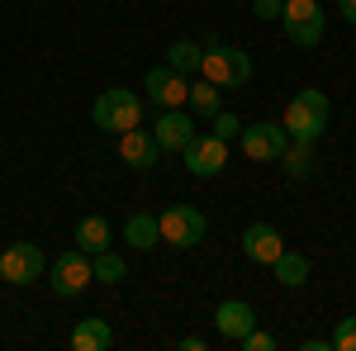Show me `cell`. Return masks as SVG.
<instances>
[{
    "label": "cell",
    "mask_w": 356,
    "mask_h": 351,
    "mask_svg": "<svg viewBox=\"0 0 356 351\" xmlns=\"http://www.w3.org/2000/svg\"><path fill=\"white\" fill-rule=\"evenodd\" d=\"M280 252H285V238L275 233L271 223H252V228L243 233V256H247V261H257V266H271Z\"/></svg>",
    "instance_id": "14"
},
{
    "label": "cell",
    "mask_w": 356,
    "mask_h": 351,
    "mask_svg": "<svg viewBox=\"0 0 356 351\" xmlns=\"http://www.w3.org/2000/svg\"><path fill=\"white\" fill-rule=\"evenodd\" d=\"M186 109L200 114V119H214V114L223 109V90L214 81H204V76H200V81L191 85V95H186Z\"/></svg>",
    "instance_id": "18"
},
{
    "label": "cell",
    "mask_w": 356,
    "mask_h": 351,
    "mask_svg": "<svg viewBox=\"0 0 356 351\" xmlns=\"http://www.w3.org/2000/svg\"><path fill=\"white\" fill-rule=\"evenodd\" d=\"M214 327H219L223 342H243L247 332L257 327V313H252L247 299H223L219 309H214Z\"/></svg>",
    "instance_id": "12"
},
{
    "label": "cell",
    "mask_w": 356,
    "mask_h": 351,
    "mask_svg": "<svg viewBox=\"0 0 356 351\" xmlns=\"http://www.w3.org/2000/svg\"><path fill=\"white\" fill-rule=\"evenodd\" d=\"M200 57H204V48H200V43L176 38V43L166 48V67H171V72H181V76H195V72H200Z\"/></svg>",
    "instance_id": "21"
},
{
    "label": "cell",
    "mask_w": 356,
    "mask_h": 351,
    "mask_svg": "<svg viewBox=\"0 0 356 351\" xmlns=\"http://www.w3.org/2000/svg\"><path fill=\"white\" fill-rule=\"evenodd\" d=\"M95 280V270H90V256H86L81 247H72V252H62L53 266H48V285H53L57 299H76Z\"/></svg>",
    "instance_id": "6"
},
{
    "label": "cell",
    "mask_w": 356,
    "mask_h": 351,
    "mask_svg": "<svg viewBox=\"0 0 356 351\" xmlns=\"http://www.w3.org/2000/svg\"><path fill=\"white\" fill-rule=\"evenodd\" d=\"M181 351H204V337H181Z\"/></svg>",
    "instance_id": "29"
},
{
    "label": "cell",
    "mask_w": 356,
    "mask_h": 351,
    "mask_svg": "<svg viewBox=\"0 0 356 351\" xmlns=\"http://www.w3.org/2000/svg\"><path fill=\"white\" fill-rule=\"evenodd\" d=\"M124 243L138 247V252H152V247L162 243V228H157V218L152 214H134L124 223Z\"/></svg>",
    "instance_id": "20"
},
{
    "label": "cell",
    "mask_w": 356,
    "mask_h": 351,
    "mask_svg": "<svg viewBox=\"0 0 356 351\" xmlns=\"http://www.w3.org/2000/svg\"><path fill=\"white\" fill-rule=\"evenodd\" d=\"M209 124H214V129H209V133H214V138H223V142H233V138L243 133V119H238V114H233V109H219V114H214V119H209Z\"/></svg>",
    "instance_id": "23"
},
{
    "label": "cell",
    "mask_w": 356,
    "mask_h": 351,
    "mask_svg": "<svg viewBox=\"0 0 356 351\" xmlns=\"http://www.w3.org/2000/svg\"><path fill=\"white\" fill-rule=\"evenodd\" d=\"M280 10H285V0H252V15L257 19H280Z\"/></svg>",
    "instance_id": "26"
},
{
    "label": "cell",
    "mask_w": 356,
    "mask_h": 351,
    "mask_svg": "<svg viewBox=\"0 0 356 351\" xmlns=\"http://www.w3.org/2000/svg\"><path fill=\"white\" fill-rule=\"evenodd\" d=\"M72 347L76 351H110L114 347L110 318H81V323L72 327Z\"/></svg>",
    "instance_id": "15"
},
{
    "label": "cell",
    "mask_w": 356,
    "mask_h": 351,
    "mask_svg": "<svg viewBox=\"0 0 356 351\" xmlns=\"http://www.w3.org/2000/svg\"><path fill=\"white\" fill-rule=\"evenodd\" d=\"M152 138H157L162 152H181V147L195 138V114L186 105H181V109H162L157 124H152Z\"/></svg>",
    "instance_id": "11"
},
{
    "label": "cell",
    "mask_w": 356,
    "mask_h": 351,
    "mask_svg": "<svg viewBox=\"0 0 356 351\" xmlns=\"http://www.w3.org/2000/svg\"><path fill=\"white\" fill-rule=\"evenodd\" d=\"M200 76L214 81L219 90L247 85L252 81V57H247L243 48H223V43H214V48H204V57H200Z\"/></svg>",
    "instance_id": "3"
},
{
    "label": "cell",
    "mask_w": 356,
    "mask_h": 351,
    "mask_svg": "<svg viewBox=\"0 0 356 351\" xmlns=\"http://www.w3.org/2000/svg\"><path fill=\"white\" fill-rule=\"evenodd\" d=\"M328 95L323 90H300L290 105H285V133H290V142H318V138L328 133Z\"/></svg>",
    "instance_id": "1"
},
{
    "label": "cell",
    "mask_w": 356,
    "mask_h": 351,
    "mask_svg": "<svg viewBox=\"0 0 356 351\" xmlns=\"http://www.w3.org/2000/svg\"><path fill=\"white\" fill-rule=\"evenodd\" d=\"M90 270H95V280H105V285H119V280L129 275V266H124V256H119L114 247H105V252H95V256H90Z\"/></svg>",
    "instance_id": "22"
},
{
    "label": "cell",
    "mask_w": 356,
    "mask_h": 351,
    "mask_svg": "<svg viewBox=\"0 0 356 351\" xmlns=\"http://www.w3.org/2000/svg\"><path fill=\"white\" fill-rule=\"evenodd\" d=\"M48 270V256L38 243H10L0 252V280L5 285H33Z\"/></svg>",
    "instance_id": "7"
},
{
    "label": "cell",
    "mask_w": 356,
    "mask_h": 351,
    "mask_svg": "<svg viewBox=\"0 0 356 351\" xmlns=\"http://www.w3.org/2000/svg\"><path fill=\"white\" fill-rule=\"evenodd\" d=\"M143 90H147V100L157 109H181L186 105V95H191V76H181V72H171V67H147V76H143Z\"/></svg>",
    "instance_id": "10"
},
{
    "label": "cell",
    "mask_w": 356,
    "mask_h": 351,
    "mask_svg": "<svg viewBox=\"0 0 356 351\" xmlns=\"http://www.w3.org/2000/svg\"><path fill=\"white\" fill-rule=\"evenodd\" d=\"M243 152L252 162H280V152L290 147V133H285V124H271V119H261V124H243Z\"/></svg>",
    "instance_id": "8"
},
{
    "label": "cell",
    "mask_w": 356,
    "mask_h": 351,
    "mask_svg": "<svg viewBox=\"0 0 356 351\" xmlns=\"http://www.w3.org/2000/svg\"><path fill=\"white\" fill-rule=\"evenodd\" d=\"M337 10H342V19H347V24H356V0H337Z\"/></svg>",
    "instance_id": "27"
},
{
    "label": "cell",
    "mask_w": 356,
    "mask_h": 351,
    "mask_svg": "<svg viewBox=\"0 0 356 351\" xmlns=\"http://www.w3.org/2000/svg\"><path fill=\"white\" fill-rule=\"evenodd\" d=\"M157 228H162V243L176 247V252L200 247L204 233H209V223H204V214H200L195 204H166L162 214H157Z\"/></svg>",
    "instance_id": "4"
},
{
    "label": "cell",
    "mask_w": 356,
    "mask_h": 351,
    "mask_svg": "<svg viewBox=\"0 0 356 351\" xmlns=\"http://www.w3.org/2000/svg\"><path fill=\"white\" fill-rule=\"evenodd\" d=\"M271 270H275V280H280L285 290H300L304 280H309V256H304V252H290V247H285V252H280V256L271 261Z\"/></svg>",
    "instance_id": "17"
},
{
    "label": "cell",
    "mask_w": 356,
    "mask_h": 351,
    "mask_svg": "<svg viewBox=\"0 0 356 351\" xmlns=\"http://www.w3.org/2000/svg\"><path fill=\"white\" fill-rule=\"evenodd\" d=\"M238 347H247V351H275V337H271V332H261V327H252Z\"/></svg>",
    "instance_id": "25"
},
{
    "label": "cell",
    "mask_w": 356,
    "mask_h": 351,
    "mask_svg": "<svg viewBox=\"0 0 356 351\" xmlns=\"http://www.w3.org/2000/svg\"><path fill=\"white\" fill-rule=\"evenodd\" d=\"M280 166H285V176H290V181H309V176H314V166H318L314 142H290V147L280 152Z\"/></svg>",
    "instance_id": "19"
},
{
    "label": "cell",
    "mask_w": 356,
    "mask_h": 351,
    "mask_svg": "<svg viewBox=\"0 0 356 351\" xmlns=\"http://www.w3.org/2000/svg\"><path fill=\"white\" fill-rule=\"evenodd\" d=\"M304 351H332V342H328V337H309V342H304Z\"/></svg>",
    "instance_id": "28"
},
{
    "label": "cell",
    "mask_w": 356,
    "mask_h": 351,
    "mask_svg": "<svg viewBox=\"0 0 356 351\" xmlns=\"http://www.w3.org/2000/svg\"><path fill=\"white\" fill-rule=\"evenodd\" d=\"M119 157L129 166H138V171H147V166L162 162V147H157V138H152V129H129V133H119Z\"/></svg>",
    "instance_id": "13"
},
{
    "label": "cell",
    "mask_w": 356,
    "mask_h": 351,
    "mask_svg": "<svg viewBox=\"0 0 356 351\" xmlns=\"http://www.w3.org/2000/svg\"><path fill=\"white\" fill-rule=\"evenodd\" d=\"M76 247H81L86 256H95V252L114 247V228H110L100 214H86L81 223H76Z\"/></svg>",
    "instance_id": "16"
},
{
    "label": "cell",
    "mask_w": 356,
    "mask_h": 351,
    "mask_svg": "<svg viewBox=\"0 0 356 351\" xmlns=\"http://www.w3.org/2000/svg\"><path fill=\"white\" fill-rule=\"evenodd\" d=\"M90 119H95V129H105V133H129V129L143 124V95H138V90H124V85L100 90L95 105H90Z\"/></svg>",
    "instance_id": "2"
},
{
    "label": "cell",
    "mask_w": 356,
    "mask_h": 351,
    "mask_svg": "<svg viewBox=\"0 0 356 351\" xmlns=\"http://www.w3.org/2000/svg\"><path fill=\"white\" fill-rule=\"evenodd\" d=\"M323 5L318 0H285V10H280V24H285V38L295 43V48H314L318 38H323Z\"/></svg>",
    "instance_id": "5"
},
{
    "label": "cell",
    "mask_w": 356,
    "mask_h": 351,
    "mask_svg": "<svg viewBox=\"0 0 356 351\" xmlns=\"http://www.w3.org/2000/svg\"><path fill=\"white\" fill-rule=\"evenodd\" d=\"M181 157H186V166H191V176H200V181H209V176H219L223 166H228V142L214 133H195L186 147H181Z\"/></svg>",
    "instance_id": "9"
},
{
    "label": "cell",
    "mask_w": 356,
    "mask_h": 351,
    "mask_svg": "<svg viewBox=\"0 0 356 351\" xmlns=\"http://www.w3.org/2000/svg\"><path fill=\"white\" fill-rule=\"evenodd\" d=\"M328 342H332V351H356V313L352 318H337Z\"/></svg>",
    "instance_id": "24"
}]
</instances>
